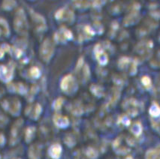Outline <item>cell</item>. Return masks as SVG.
Segmentation results:
<instances>
[{
  "mask_svg": "<svg viewBox=\"0 0 160 159\" xmlns=\"http://www.w3.org/2000/svg\"><path fill=\"white\" fill-rule=\"evenodd\" d=\"M146 159H160V149H150L146 154Z\"/></svg>",
  "mask_w": 160,
  "mask_h": 159,
  "instance_id": "cell-1",
  "label": "cell"
},
{
  "mask_svg": "<svg viewBox=\"0 0 160 159\" xmlns=\"http://www.w3.org/2000/svg\"><path fill=\"white\" fill-rule=\"evenodd\" d=\"M149 113L152 116H154V117L159 116L160 115V107L159 106L158 104L156 103V102L152 104L151 107H149Z\"/></svg>",
  "mask_w": 160,
  "mask_h": 159,
  "instance_id": "cell-2",
  "label": "cell"
},
{
  "mask_svg": "<svg viewBox=\"0 0 160 159\" xmlns=\"http://www.w3.org/2000/svg\"><path fill=\"white\" fill-rule=\"evenodd\" d=\"M132 132L136 136H139L142 132V126L139 123H135L132 127Z\"/></svg>",
  "mask_w": 160,
  "mask_h": 159,
  "instance_id": "cell-3",
  "label": "cell"
},
{
  "mask_svg": "<svg viewBox=\"0 0 160 159\" xmlns=\"http://www.w3.org/2000/svg\"><path fill=\"white\" fill-rule=\"evenodd\" d=\"M141 82L144 84V86L146 88H147V89L150 88V86H151V80H150V78L148 77L147 76H144V77H143L142 78H141Z\"/></svg>",
  "mask_w": 160,
  "mask_h": 159,
  "instance_id": "cell-4",
  "label": "cell"
},
{
  "mask_svg": "<svg viewBox=\"0 0 160 159\" xmlns=\"http://www.w3.org/2000/svg\"><path fill=\"white\" fill-rule=\"evenodd\" d=\"M97 59L99 60V62L100 64H102V65H105L106 63L107 62V56H106L105 53H100L99 55H98V56H96Z\"/></svg>",
  "mask_w": 160,
  "mask_h": 159,
  "instance_id": "cell-5",
  "label": "cell"
},
{
  "mask_svg": "<svg viewBox=\"0 0 160 159\" xmlns=\"http://www.w3.org/2000/svg\"><path fill=\"white\" fill-rule=\"evenodd\" d=\"M123 123L124 125H128L130 124V120H129V119H128L127 116H124V117L123 118Z\"/></svg>",
  "mask_w": 160,
  "mask_h": 159,
  "instance_id": "cell-6",
  "label": "cell"
},
{
  "mask_svg": "<svg viewBox=\"0 0 160 159\" xmlns=\"http://www.w3.org/2000/svg\"><path fill=\"white\" fill-rule=\"evenodd\" d=\"M126 159H132V157H130V156H129V157H127Z\"/></svg>",
  "mask_w": 160,
  "mask_h": 159,
  "instance_id": "cell-7",
  "label": "cell"
}]
</instances>
